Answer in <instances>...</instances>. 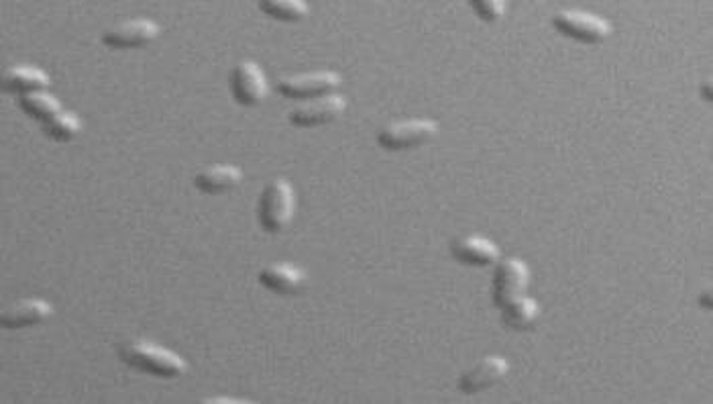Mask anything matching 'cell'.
Returning <instances> with one entry per match:
<instances>
[{"label":"cell","instance_id":"1","mask_svg":"<svg viewBox=\"0 0 713 404\" xmlns=\"http://www.w3.org/2000/svg\"><path fill=\"white\" fill-rule=\"evenodd\" d=\"M119 353H121V360L129 368L163 380L180 378L188 370V364L178 356V353L145 339H135L121 345Z\"/></svg>","mask_w":713,"mask_h":404},{"label":"cell","instance_id":"2","mask_svg":"<svg viewBox=\"0 0 713 404\" xmlns=\"http://www.w3.org/2000/svg\"><path fill=\"white\" fill-rule=\"evenodd\" d=\"M296 211V192L286 178L271 180L257 205V217L267 233H282L294 219Z\"/></svg>","mask_w":713,"mask_h":404},{"label":"cell","instance_id":"3","mask_svg":"<svg viewBox=\"0 0 713 404\" xmlns=\"http://www.w3.org/2000/svg\"><path fill=\"white\" fill-rule=\"evenodd\" d=\"M528 282H530V270L526 262H522L520 258L498 260L496 274H493V284H491L493 305L498 309H504L512 300L524 296Z\"/></svg>","mask_w":713,"mask_h":404},{"label":"cell","instance_id":"4","mask_svg":"<svg viewBox=\"0 0 713 404\" xmlns=\"http://www.w3.org/2000/svg\"><path fill=\"white\" fill-rule=\"evenodd\" d=\"M438 131L441 129H438L432 119H410L381 129L377 135V143L388 151H404L432 141Z\"/></svg>","mask_w":713,"mask_h":404},{"label":"cell","instance_id":"5","mask_svg":"<svg viewBox=\"0 0 713 404\" xmlns=\"http://www.w3.org/2000/svg\"><path fill=\"white\" fill-rule=\"evenodd\" d=\"M553 25L565 37L579 43H601L612 33V25L597 15L581 11H561L553 17Z\"/></svg>","mask_w":713,"mask_h":404},{"label":"cell","instance_id":"6","mask_svg":"<svg viewBox=\"0 0 713 404\" xmlns=\"http://www.w3.org/2000/svg\"><path fill=\"white\" fill-rule=\"evenodd\" d=\"M347 109V98L341 94H324L298 105L290 115V123L296 127H320L337 121Z\"/></svg>","mask_w":713,"mask_h":404},{"label":"cell","instance_id":"7","mask_svg":"<svg viewBox=\"0 0 713 404\" xmlns=\"http://www.w3.org/2000/svg\"><path fill=\"white\" fill-rule=\"evenodd\" d=\"M341 76L333 70H322V72H310L302 76H290L282 78L278 84V92L286 98L294 100H312L324 94H333L335 88L341 86Z\"/></svg>","mask_w":713,"mask_h":404},{"label":"cell","instance_id":"8","mask_svg":"<svg viewBox=\"0 0 713 404\" xmlns=\"http://www.w3.org/2000/svg\"><path fill=\"white\" fill-rule=\"evenodd\" d=\"M231 88L233 96L239 105L243 107H257L261 105L267 96V80L263 76V70L255 62H239L233 70L231 76Z\"/></svg>","mask_w":713,"mask_h":404},{"label":"cell","instance_id":"9","mask_svg":"<svg viewBox=\"0 0 713 404\" xmlns=\"http://www.w3.org/2000/svg\"><path fill=\"white\" fill-rule=\"evenodd\" d=\"M510 372V364L502 356H487L479 360L471 370H467L459 380V390L463 394H477L496 386Z\"/></svg>","mask_w":713,"mask_h":404},{"label":"cell","instance_id":"10","mask_svg":"<svg viewBox=\"0 0 713 404\" xmlns=\"http://www.w3.org/2000/svg\"><path fill=\"white\" fill-rule=\"evenodd\" d=\"M451 256L465 266L485 268V266L498 264L500 249L496 243L485 239V237L467 235V237H459L451 243Z\"/></svg>","mask_w":713,"mask_h":404},{"label":"cell","instance_id":"11","mask_svg":"<svg viewBox=\"0 0 713 404\" xmlns=\"http://www.w3.org/2000/svg\"><path fill=\"white\" fill-rule=\"evenodd\" d=\"M159 35V27L151 19H133L117 25L102 35L104 45L113 49H131L151 43Z\"/></svg>","mask_w":713,"mask_h":404},{"label":"cell","instance_id":"12","mask_svg":"<svg viewBox=\"0 0 713 404\" xmlns=\"http://www.w3.org/2000/svg\"><path fill=\"white\" fill-rule=\"evenodd\" d=\"M53 313V307L43 298H23L0 315V325L5 329H23L43 323Z\"/></svg>","mask_w":713,"mask_h":404},{"label":"cell","instance_id":"13","mask_svg":"<svg viewBox=\"0 0 713 404\" xmlns=\"http://www.w3.org/2000/svg\"><path fill=\"white\" fill-rule=\"evenodd\" d=\"M259 282L278 294H296L298 290L304 288L306 284V274L288 262H278V264H269L259 272Z\"/></svg>","mask_w":713,"mask_h":404},{"label":"cell","instance_id":"14","mask_svg":"<svg viewBox=\"0 0 713 404\" xmlns=\"http://www.w3.org/2000/svg\"><path fill=\"white\" fill-rule=\"evenodd\" d=\"M243 180V172L231 164H214L204 168L196 178L194 184L198 190L206 194H223L239 186Z\"/></svg>","mask_w":713,"mask_h":404},{"label":"cell","instance_id":"15","mask_svg":"<svg viewBox=\"0 0 713 404\" xmlns=\"http://www.w3.org/2000/svg\"><path fill=\"white\" fill-rule=\"evenodd\" d=\"M49 82V76L35 66H13L3 74V88L7 92H19L21 96L45 90Z\"/></svg>","mask_w":713,"mask_h":404},{"label":"cell","instance_id":"16","mask_svg":"<svg viewBox=\"0 0 713 404\" xmlns=\"http://www.w3.org/2000/svg\"><path fill=\"white\" fill-rule=\"evenodd\" d=\"M540 317L538 302L530 296H520L502 309V323L510 331H526Z\"/></svg>","mask_w":713,"mask_h":404},{"label":"cell","instance_id":"17","mask_svg":"<svg viewBox=\"0 0 713 404\" xmlns=\"http://www.w3.org/2000/svg\"><path fill=\"white\" fill-rule=\"evenodd\" d=\"M19 105L29 117H33V119H37L41 123H47L49 119H53L58 113H62L60 111V100L53 94L45 92V90L23 94L19 98Z\"/></svg>","mask_w":713,"mask_h":404},{"label":"cell","instance_id":"18","mask_svg":"<svg viewBox=\"0 0 713 404\" xmlns=\"http://www.w3.org/2000/svg\"><path fill=\"white\" fill-rule=\"evenodd\" d=\"M259 9L276 21L296 23L308 15V5L302 0H261Z\"/></svg>","mask_w":713,"mask_h":404},{"label":"cell","instance_id":"19","mask_svg":"<svg viewBox=\"0 0 713 404\" xmlns=\"http://www.w3.org/2000/svg\"><path fill=\"white\" fill-rule=\"evenodd\" d=\"M82 131V121L76 113L62 111L47 123H43V133L53 141H72Z\"/></svg>","mask_w":713,"mask_h":404},{"label":"cell","instance_id":"20","mask_svg":"<svg viewBox=\"0 0 713 404\" xmlns=\"http://www.w3.org/2000/svg\"><path fill=\"white\" fill-rule=\"evenodd\" d=\"M473 11L477 13V17L485 23H493V21H498L500 17H504L506 13V3H502V0H473L471 3Z\"/></svg>","mask_w":713,"mask_h":404}]
</instances>
